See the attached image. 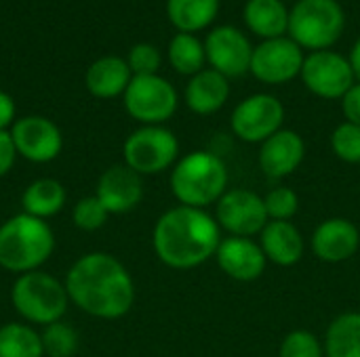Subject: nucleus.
<instances>
[{"instance_id": "1", "label": "nucleus", "mask_w": 360, "mask_h": 357, "mask_svg": "<svg viewBox=\"0 0 360 357\" xmlns=\"http://www.w3.org/2000/svg\"><path fill=\"white\" fill-rule=\"evenodd\" d=\"M70 303L99 320L124 318L135 303V284L129 269L108 252L82 255L65 276Z\"/></svg>"}, {"instance_id": "2", "label": "nucleus", "mask_w": 360, "mask_h": 357, "mask_svg": "<svg viewBox=\"0 0 360 357\" xmlns=\"http://www.w3.org/2000/svg\"><path fill=\"white\" fill-rule=\"evenodd\" d=\"M221 244V227L205 208H169L154 225L152 246L171 269H192L215 257Z\"/></svg>"}, {"instance_id": "3", "label": "nucleus", "mask_w": 360, "mask_h": 357, "mask_svg": "<svg viewBox=\"0 0 360 357\" xmlns=\"http://www.w3.org/2000/svg\"><path fill=\"white\" fill-rule=\"evenodd\" d=\"M55 250V236L46 221L19 213L0 225V267L11 274L38 271Z\"/></svg>"}, {"instance_id": "4", "label": "nucleus", "mask_w": 360, "mask_h": 357, "mask_svg": "<svg viewBox=\"0 0 360 357\" xmlns=\"http://www.w3.org/2000/svg\"><path fill=\"white\" fill-rule=\"evenodd\" d=\"M228 168L213 151H192L175 162L171 170V191L181 206L207 208L228 191Z\"/></svg>"}, {"instance_id": "5", "label": "nucleus", "mask_w": 360, "mask_h": 357, "mask_svg": "<svg viewBox=\"0 0 360 357\" xmlns=\"http://www.w3.org/2000/svg\"><path fill=\"white\" fill-rule=\"evenodd\" d=\"M11 303L21 320L38 326H49L63 320L70 297L63 282L38 269L17 276L11 288Z\"/></svg>"}, {"instance_id": "6", "label": "nucleus", "mask_w": 360, "mask_h": 357, "mask_svg": "<svg viewBox=\"0 0 360 357\" xmlns=\"http://www.w3.org/2000/svg\"><path fill=\"white\" fill-rule=\"evenodd\" d=\"M346 11L340 0H295L287 36L302 48L329 50L344 36Z\"/></svg>"}, {"instance_id": "7", "label": "nucleus", "mask_w": 360, "mask_h": 357, "mask_svg": "<svg viewBox=\"0 0 360 357\" xmlns=\"http://www.w3.org/2000/svg\"><path fill=\"white\" fill-rule=\"evenodd\" d=\"M122 97L127 114L143 126H160L173 118L179 105L175 86L158 74L133 76Z\"/></svg>"}, {"instance_id": "8", "label": "nucleus", "mask_w": 360, "mask_h": 357, "mask_svg": "<svg viewBox=\"0 0 360 357\" xmlns=\"http://www.w3.org/2000/svg\"><path fill=\"white\" fill-rule=\"evenodd\" d=\"M124 164L137 175H158L171 168L179 156L177 137L160 126H141L133 130L122 145Z\"/></svg>"}, {"instance_id": "9", "label": "nucleus", "mask_w": 360, "mask_h": 357, "mask_svg": "<svg viewBox=\"0 0 360 357\" xmlns=\"http://www.w3.org/2000/svg\"><path fill=\"white\" fill-rule=\"evenodd\" d=\"M300 78L321 99H342L356 82L350 59L333 48L306 55Z\"/></svg>"}, {"instance_id": "10", "label": "nucleus", "mask_w": 360, "mask_h": 357, "mask_svg": "<svg viewBox=\"0 0 360 357\" xmlns=\"http://www.w3.org/2000/svg\"><path fill=\"white\" fill-rule=\"evenodd\" d=\"M283 122L285 107L278 97L268 93L243 99L230 116L232 133L245 143H264L283 128Z\"/></svg>"}, {"instance_id": "11", "label": "nucleus", "mask_w": 360, "mask_h": 357, "mask_svg": "<svg viewBox=\"0 0 360 357\" xmlns=\"http://www.w3.org/2000/svg\"><path fill=\"white\" fill-rule=\"evenodd\" d=\"M304 48L289 36L262 40L253 46L249 72L264 84H287L302 74Z\"/></svg>"}, {"instance_id": "12", "label": "nucleus", "mask_w": 360, "mask_h": 357, "mask_svg": "<svg viewBox=\"0 0 360 357\" xmlns=\"http://www.w3.org/2000/svg\"><path fill=\"white\" fill-rule=\"evenodd\" d=\"M215 221L221 229L236 238H251L262 234L268 225V213L264 198L251 189H228L217 200Z\"/></svg>"}, {"instance_id": "13", "label": "nucleus", "mask_w": 360, "mask_h": 357, "mask_svg": "<svg viewBox=\"0 0 360 357\" xmlns=\"http://www.w3.org/2000/svg\"><path fill=\"white\" fill-rule=\"evenodd\" d=\"M8 133L17 156L34 164L53 162L63 149V135L59 126L44 116L19 118Z\"/></svg>"}, {"instance_id": "14", "label": "nucleus", "mask_w": 360, "mask_h": 357, "mask_svg": "<svg viewBox=\"0 0 360 357\" xmlns=\"http://www.w3.org/2000/svg\"><path fill=\"white\" fill-rule=\"evenodd\" d=\"M205 53L211 69L230 80L249 72L253 46L236 25H217L205 38Z\"/></svg>"}, {"instance_id": "15", "label": "nucleus", "mask_w": 360, "mask_h": 357, "mask_svg": "<svg viewBox=\"0 0 360 357\" xmlns=\"http://www.w3.org/2000/svg\"><path fill=\"white\" fill-rule=\"evenodd\" d=\"M95 196L110 215H122L133 210L143 198L141 175L131 170L127 164H114L101 173Z\"/></svg>"}, {"instance_id": "16", "label": "nucleus", "mask_w": 360, "mask_h": 357, "mask_svg": "<svg viewBox=\"0 0 360 357\" xmlns=\"http://www.w3.org/2000/svg\"><path fill=\"white\" fill-rule=\"evenodd\" d=\"M215 259H217L219 269L228 278L238 280V282H253L262 278V274L266 271V263H268L259 242L251 238H236V236L221 240L215 252Z\"/></svg>"}, {"instance_id": "17", "label": "nucleus", "mask_w": 360, "mask_h": 357, "mask_svg": "<svg viewBox=\"0 0 360 357\" xmlns=\"http://www.w3.org/2000/svg\"><path fill=\"white\" fill-rule=\"evenodd\" d=\"M359 248L360 231L350 219H327L312 234V252L325 263H344L352 259Z\"/></svg>"}, {"instance_id": "18", "label": "nucleus", "mask_w": 360, "mask_h": 357, "mask_svg": "<svg viewBox=\"0 0 360 357\" xmlns=\"http://www.w3.org/2000/svg\"><path fill=\"white\" fill-rule=\"evenodd\" d=\"M306 156V143L300 133L281 128L259 147V168L270 179L289 177L300 168Z\"/></svg>"}, {"instance_id": "19", "label": "nucleus", "mask_w": 360, "mask_h": 357, "mask_svg": "<svg viewBox=\"0 0 360 357\" xmlns=\"http://www.w3.org/2000/svg\"><path fill=\"white\" fill-rule=\"evenodd\" d=\"M259 246L266 259L278 267H291L302 261L306 242L291 221H268L259 234Z\"/></svg>"}, {"instance_id": "20", "label": "nucleus", "mask_w": 360, "mask_h": 357, "mask_svg": "<svg viewBox=\"0 0 360 357\" xmlns=\"http://www.w3.org/2000/svg\"><path fill=\"white\" fill-rule=\"evenodd\" d=\"M230 97V80L215 69H202L194 74L184 90L186 105L198 116H211L219 112Z\"/></svg>"}, {"instance_id": "21", "label": "nucleus", "mask_w": 360, "mask_h": 357, "mask_svg": "<svg viewBox=\"0 0 360 357\" xmlns=\"http://www.w3.org/2000/svg\"><path fill=\"white\" fill-rule=\"evenodd\" d=\"M131 80L133 74L127 59L116 55L99 57L89 65L84 76V84L89 93L97 99H114L118 95H124Z\"/></svg>"}, {"instance_id": "22", "label": "nucleus", "mask_w": 360, "mask_h": 357, "mask_svg": "<svg viewBox=\"0 0 360 357\" xmlns=\"http://www.w3.org/2000/svg\"><path fill=\"white\" fill-rule=\"evenodd\" d=\"M245 25L262 40L287 36L289 8L283 0H247L243 8Z\"/></svg>"}, {"instance_id": "23", "label": "nucleus", "mask_w": 360, "mask_h": 357, "mask_svg": "<svg viewBox=\"0 0 360 357\" xmlns=\"http://www.w3.org/2000/svg\"><path fill=\"white\" fill-rule=\"evenodd\" d=\"M68 194L65 187L57 181V179H36L32 181L23 194H21V208L25 215L36 217V219H51L57 213H61V208L65 206Z\"/></svg>"}, {"instance_id": "24", "label": "nucleus", "mask_w": 360, "mask_h": 357, "mask_svg": "<svg viewBox=\"0 0 360 357\" xmlns=\"http://www.w3.org/2000/svg\"><path fill=\"white\" fill-rule=\"evenodd\" d=\"M221 0H167V17L184 34L209 27L219 13Z\"/></svg>"}, {"instance_id": "25", "label": "nucleus", "mask_w": 360, "mask_h": 357, "mask_svg": "<svg viewBox=\"0 0 360 357\" xmlns=\"http://www.w3.org/2000/svg\"><path fill=\"white\" fill-rule=\"evenodd\" d=\"M325 357H360V314H342L329 324Z\"/></svg>"}, {"instance_id": "26", "label": "nucleus", "mask_w": 360, "mask_h": 357, "mask_svg": "<svg viewBox=\"0 0 360 357\" xmlns=\"http://www.w3.org/2000/svg\"><path fill=\"white\" fill-rule=\"evenodd\" d=\"M171 67L181 74V76H194L205 69L207 63V53H205V42H200L194 34H184L177 32L167 50Z\"/></svg>"}, {"instance_id": "27", "label": "nucleus", "mask_w": 360, "mask_h": 357, "mask_svg": "<svg viewBox=\"0 0 360 357\" xmlns=\"http://www.w3.org/2000/svg\"><path fill=\"white\" fill-rule=\"evenodd\" d=\"M0 357H44L42 339L25 322L0 326Z\"/></svg>"}, {"instance_id": "28", "label": "nucleus", "mask_w": 360, "mask_h": 357, "mask_svg": "<svg viewBox=\"0 0 360 357\" xmlns=\"http://www.w3.org/2000/svg\"><path fill=\"white\" fill-rule=\"evenodd\" d=\"M40 339H42L44 356L72 357L78 351V332L63 320L44 326V330L40 332Z\"/></svg>"}, {"instance_id": "29", "label": "nucleus", "mask_w": 360, "mask_h": 357, "mask_svg": "<svg viewBox=\"0 0 360 357\" xmlns=\"http://www.w3.org/2000/svg\"><path fill=\"white\" fill-rule=\"evenodd\" d=\"M333 154L348 164H360V126L352 122H342L331 133Z\"/></svg>"}, {"instance_id": "30", "label": "nucleus", "mask_w": 360, "mask_h": 357, "mask_svg": "<svg viewBox=\"0 0 360 357\" xmlns=\"http://www.w3.org/2000/svg\"><path fill=\"white\" fill-rule=\"evenodd\" d=\"M108 217L110 213L105 210V206L99 202L97 196L80 198L72 208V221L82 231H97L99 227L105 225Z\"/></svg>"}, {"instance_id": "31", "label": "nucleus", "mask_w": 360, "mask_h": 357, "mask_svg": "<svg viewBox=\"0 0 360 357\" xmlns=\"http://www.w3.org/2000/svg\"><path fill=\"white\" fill-rule=\"evenodd\" d=\"M278 357H325V345L308 330H293L283 339Z\"/></svg>"}, {"instance_id": "32", "label": "nucleus", "mask_w": 360, "mask_h": 357, "mask_svg": "<svg viewBox=\"0 0 360 357\" xmlns=\"http://www.w3.org/2000/svg\"><path fill=\"white\" fill-rule=\"evenodd\" d=\"M270 221H291L300 210V198L291 187H274L264 198Z\"/></svg>"}, {"instance_id": "33", "label": "nucleus", "mask_w": 360, "mask_h": 357, "mask_svg": "<svg viewBox=\"0 0 360 357\" xmlns=\"http://www.w3.org/2000/svg\"><path fill=\"white\" fill-rule=\"evenodd\" d=\"M127 63H129L133 76H154L160 69L162 57H160V50L154 44L139 42L129 50Z\"/></svg>"}, {"instance_id": "34", "label": "nucleus", "mask_w": 360, "mask_h": 357, "mask_svg": "<svg viewBox=\"0 0 360 357\" xmlns=\"http://www.w3.org/2000/svg\"><path fill=\"white\" fill-rule=\"evenodd\" d=\"M342 112L346 116V122L360 126V82H354V86L342 97Z\"/></svg>"}, {"instance_id": "35", "label": "nucleus", "mask_w": 360, "mask_h": 357, "mask_svg": "<svg viewBox=\"0 0 360 357\" xmlns=\"http://www.w3.org/2000/svg\"><path fill=\"white\" fill-rule=\"evenodd\" d=\"M15 158H17V151H15L11 133L8 130H0V179L13 170Z\"/></svg>"}, {"instance_id": "36", "label": "nucleus", "mask_w": 360, "mask_h": 357, "mask_svg": "<svg viewBox=\"0 0 360 357\" xmlns=\"http://www.w3.org/2000/svg\"><path fill=\"white\" fill-rule=\"evenodd\" d=\"M15 101L8 93L0 90V130H6L15 124Z\"/></svg>"}, {"instance_id": "37", "label": "nucleus", "mask_w": 360, "mask_h": 357, "mask_svg": "<svg viewBox=\"0 0 360 357\" xmlns=\"http://www.w3.org/2000/svg\"><path fill=\"white\" fill-rule=\"evenodd\" d=\"M348 59H350V65H352V72H354L356 82H360V38L354 42V46H352Z\"/></svg>"}, {"instance_id": "38", "label": "nucleus", "mask_w": 360, "mask_h": 357, "mask_svg": "<svg viewBox=\"0 0 360 357\" xmlns=\"http://www.w3.org/2000/svg\"><path fill=\"white\" fill-rule=\"evenodd\" d=\"M283 2H287V0H283Z\"/></svg>"}]
</instances>
